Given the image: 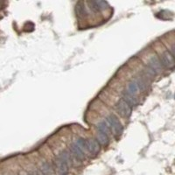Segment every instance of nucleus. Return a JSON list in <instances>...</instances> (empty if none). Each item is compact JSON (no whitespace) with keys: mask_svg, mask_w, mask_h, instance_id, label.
Masks as SVG:
<instances>
[{"mask_svg":"<svg viewBox=\"0 0 175 175\" xmlns=\"http://www.w3.org/2000/svg\"><path fill=\"white\" fill-rule=\"evenodd\" d=\"M107 123H108L109 126L112 129L115 135L118 136V135L122 134L123 127L122 123L119 121V119L115 115H109L107 117Z\"/></svg>","mask_w":175,"mask_h":175,"instance_id":"nucleus-1","label":"nucleus"},{"mask_svg":"<svg viewBox=\"0 0 175 175\" xmlns=\"http://www.w3.org/2000/svg\"><path fill=\"white\" fill-rule=\"evenodd\" d=\"M116 110L118 111V113L123 117H129L131 115V111H132L131 106L128 104L124 100L122 99L118 101V103L116 105Z\"/></svg>","mask_w":175,"mask_h":175,"instance_id":"nucleus-2","label":"nucleus"},{"mask_svg":"<svg viewBox=\"0 0 175 175\" xmlns=\"http://www.w3.org/2000/svg\"><path fill=\"white\" fill-rule=\"evenodd\" d=\"M160 61H161L162 65L167 69H172L175 66V59L173 57L172 53L169 51H165L161 54Z\"/></svg>","mask_w":175,"mask_h":175,"instance_id":"nucleus-3","label":"nucleus"},{"mask_svg":"<svg viewBox=\"0 0 175 175\" xmlns=\"http://www.w3.org/2000/svg\"><path fill=\"white\" fill-rule=\"evenodd\" d=\"M148 66L152 69H153L157 74L162 72V69H163V65L160 61V59H159L156 55H153L150 58L149 62H148Z\"/></svg>","mask_w":175,"mask_h":175,"instance_id":"nucleus-4","label":"nucleus"},{"mask_svg":"<svg viewBox=\"0 0 175 175\" xmlns=\"http://www.w3.org/2000/svg\"><path fill=\"white\" fill-rule=\"evenodd\" d=\"M86 149L91 154H96L100 151L99 143L95 139L89 138L86 141Z\"/></svg>","mask_w":175,"mask_h":175,"instance_id":"nucleus-5","label":"nucleus"},{"mask_svg":"<svg viewBox=\"0 0 175 175\" xmlns=\"http://www.w3.org/2000/svg\"><path fill=\"white\" fill-rule=\"evenodd\" d=\"M56 166H57V170L60 174L67 175L69 172V164L66 161L61 160V158H58V160H56Z\"/></svg>","mask_w":175,"mask_h":175,"instance_id":"nucleus-6","label":"nucleus"},{"mask_svg":"<svg viewBox=\"0 0 175 175\" xmlns=\"http://www.w3.org/2000/svg\"><path fill=\"white\" fill-rule=\"evenodd\" d=\"M139 91H140V89H139V86H138L137 80H136V79H133V80L130 81L129 84H128L127 92L129 93L130 95L136 96L137 94L139 93Z\"/></svg>","mask_w":175,"mask_h":175,"instance_id":"nucleus-7","label":"nucleus"},{"mask_svg":"<svg viewBox=\"0 0 175 175\" xmlns=\"http://www.w3.org/2000/svg\"><path fill=\"white\" fill-rule=\"evenodd\" d=\"M123 100H124L130 106H136L137 104V99L136 98V96L130 95L127 91H125L123 94Z\"/></svg>","mask_w":175,"mask_h":175,"instance_id":"nucleus-8","label":"nucleus"},{"mask_svg":"<svg viewBox=\"0 0 175 175\" xmlns=\"http://www.w3.org/2000/svg\"><path fill=\"white\" fill-rule=\"evenodd\" d=\"M71 151L78 160H83L84 159V157H85L84 151H82L79 146H77L75 143L71 145Z\"/></svg>","mask_w":175,"mask_h":175,"instance_id":"nucleus-9","label":"nucleus"},{"mask_svg":"<svg viewBox=\"0 0 175 175\" xmlns=\"http://www.w3.org/2000/svg\"><path fill=\"white\" fill-rule=\"evenodd\" d=\"M76 13L78 18L82 19L86 16V10L85 5L82 2H78L76 5Z\"/></svg>","mask_w":175,"mask_h":175,"instance_id":"nucleus-10","label":"nucleus"},{"mask_svg":"<svg viewBox=\"0 0 175 175\" xmlns=\"http://www.w3.org/2000/svg\"><path fill=\"white\" fill-rule=\"evenodd\" d=\"M97 129H98V131L101 132V133H103V134H106V135H109V126L108 124V123H106L105 121H103V122H100L98 124H97Z\"/></svg>","mask_w":175,"mask_h":175,"instance_id":"nucleus-11","label":"nucleus"},{"mask_svg":"<svg viewBox=\"0 0 175 175\" xmlns=\"http://www.w3.org/2000/svg\"><path fill=\"white\" fill-rule=\"evenodd\" d=\"M109 136L106 134L101 133L98 132L96 135V141L99 143V145H107L109 144Z\"/></svg>","mask_w":175,"mask_h":175,"instance_id":"nucleus-12","label":"nucleus"},{"mask_svg":"<svg viewBox=\"0 0 175 175\" xmlns=\"http://www.w3.org/2000/svg\"><path fill=\"white\" fill-rule=\"evenodd\" d=\"M59 158H61V160L66 161L68 164H69L71 162V155L67 151H63V152H61V154H60V156H59Z\"/></svg>","mask_w":175,"mask_h":175,"instance_id":"nucleus-13","label":"nucleus"},{"mask_svg":"<svg viewBox=\"0 0 175 175\" xmlns=\"http://www.w3.org/2000/svg\"><path fill=\"white\" fill-rule=\"evenodd\" d=\"M75 144H76L77 146H79L82 151H84V150L86 149V141L84 140L83 138H78L76 142H75Z\"/></svg>","mask_w":175,"mask_h":175,"instance_id":"nucleus-14","label":"nucleus"},{"mask_svg":"<svg viewBox=\"0 0 175 175\" xmlns=\"http://www.w3.org/2000/svg\"><path fill=\"white\" fill-rule=\"evenodd\" d=\"M96 5H97V7L99 9V11L106 10L108 8V4L104 1H96Z\"/></svg>","mask_w":175,"mask_h":175,"instance_id":"nucleus-15","label":"nucleus"},{"mask_svg":"<svg viewBox=\"0 0 175 175\" xmlns=\"http://www.w3.org/2000/svg\"><path fill=\"white\" fill-rule=\"evenodd\" d=\"M171 53H172L173 57L175 59V45L171 47Z\"/></svg>","mask_w":175,"mask_h":175,"instance_id":"nucleus-16","label":"nucleus"},{"mask_svg":"<svg viewBox=\"0 0 175 175\" xmlns=\"http://www.w3.org/2000/svg\"><path fill=\"white\" fill-rule=\"evenodd\" d=\"M39 175H45V174H44V173H40V174H39Z\"/></svg>","mask_w":175,"mask_h":175,"instance_id":"nucleus-17","label":"nucleus"}]
</instances>
